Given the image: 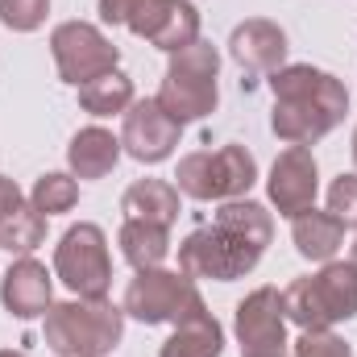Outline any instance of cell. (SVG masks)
<instances>
[{"mask_svg":"<svg viewBox=\"0 0 357 357\" xmlns=\"http://www.w3.org/2000/svg\"><path fill=\"white\" fill-rule=\"evenodd\" d=\"M270 91H274L270 129L287 146H316L349 112V91H345V84L337 75L312 67V63L278 67L270 75Z\"/></svg>","mask_w":357,"mask_h":357,"instance_id":"1","label":"cell"},{"mask_svg":"<svg viewBox=\"0 0 357 357\" xmlns=\"http://www.w3.org/2000/svg\"><path fill=\"white\" fill-rule=\"evenodd\" d=\"M46 349L59 357H108L125 337V307L108 299H67L46 312Z\"/></svg>","mask_w":357,"mask_h":357,"instance_id":"2","label":"cell"},{"mask_svg":"<svg viewBox=\"0 0 357 357\" xmlns=\"http://www.w3.org/2000/svg\"><path fill=\"white\" fill-rule=\"evenodd\" d=\"M287 320L299 328H333L357 316V266L354 262H324L320 274L295 278L282 291Z\"/></svg>","mask_w":357,"mask_h":357,"instance_id":"3","label":"cell"},{"mask_svg":"<svg viewBox=\"0 0 357 357\" xmlns=\"http://www.w3.org/2000/svg\"><path fill=\"white\" fill-rule=\"evenodd\" d=\"M216 75H220V54H216V46L204 42V38H195L191 46H183V50L171 54L167 79H162V88H158L154 100L175 116L178 125L204 121L208 112H216V100H220Z\"/></svg>","mask_w":357,"mask_h":357,"instance_id":"4","label":"cell"},{"mask_svg":"<svg viewBox=\"0 0 357 357\" xmlns=\"http://www.w3.org/2000/svg\"><path fill=\"white\" fill-rule=\"evenodd\" d=\"M258 183V162L245 146H220V150H195L183 154L175 171V187L187 199H241Z\"/></svg>","mask_w":357,"mask_h":357,"instance_id":"5","label":"cell"},{"mask_svg":"<svg viewBox=\"0 0 357 357\" xmlns=\"http://www.w3.org/2000/svg\"><path fill=\"white\" fill-rule=\"evenodd\" d=\"M262 245L225 229V225H208V229H195L187 233V241L178 245V270L187 278H212V282H233V278H245L250 270L262 262Z\"/></svg>","mask_w":357,"mask_h":357,"instance_id":"6","label":"cell"},{"mask_svg":"<svg viewBox=\"0 0 357 357\" xmlns=\"http://www.w3.org/2000/svg\"><path fill=\"white\" fill-rule=\"evenodd\" d=\"M125 316L142 324H183L187 316L204 312V295L183 270H137V278L125 291Z\"/></svg>","mask_w":357,"mask_h":357,"instance_id":"7","label":"cell"},{"mask_svg":"<svg viewBox=\"0 0 357 357\" xmlns=\"http://www.w3.org/2000/svg\"><path fill=\"white\" fill-rule=\"evenodd\" d=\"M54 274L75 291L79 299H108L112 287V258H108V237L100 225L79 220L63 233L54 245Z\"/></svg>","mask_w":357,"mask_h":357,"instance_id":"8","label":"cell"},{"mask_svg":"<svg viewBox=\"0 0 357 357\" xmlns=\"http://www.w3.org/2000/svg\"><path fill=\"white\" fill-rule=\"evenodd\" d=\"M50 54H54V67H59L63 84H71V88H84L96 75L116 71V63H121V50L91 21H63V25H54Z\"/></svg>","mask_w":357,"mask_h":357,"instance_id":"9","label":"cell"},{"mask_svg":"<svg viewBox=\"0 0 357 357\" xmlns=\"http://www.w3.org/2000/svg\"><path fill=\"white\" fill-rule=\"evenodd\" d=\"M233 333L241 357H287V307H282V291L278 287H258L237 303L233 316Z\"/></svg>","mask_w":357,"mask_h":357,"instance_id":"10","label":"cell"},{"mask_svg":"<svg viewBox=\"0 0 357 357\" xmlns=\"http://www.w3.org/2000/svg\"><path fill=\"white\" fill-rule=\"evenodd\" d=\"M178 133H183V125L158 100H133L125 112V125H121V150L129 158L154 167V162H167L175 154Z\"/></svg>","mask_w":357,"mask_h":357,"instance_id":"11","label":"cell"},{"mask_svg":"<svg viewBox=\"0 0 357 357\" xmlns=\"http://www.w3.org/2000/svg\"><path fill=\"white\" fill-rule=\"evenodd\" d=\"M125 25L150 46L175 54L199 38V8L191 0H137Z\"/></svg>","mask_w":357,"mask_h":357,"instance_id":"12","label":"cell"},{"mask_svg":"<svg viewBox=\"0 0 357 357\" xmlns=\"http://www.w3.org/2000/svg\"><path fill=\"white\" fill-rule=\"evenodd\" d=\"M316 191H320V171H316V154L312 146H287L266 178V195L278 216H299L307 208H316Z\"/></svg>","mask_w":357,"mask_h":357,"instance_id":"13","label":"cell"},{"mask_svg":"<svg viewBox=\"0 0 357 357\" xmlns=\"http://www.w3.org/2000/svg\"><path fill=\"white\" fill-rule=\"evenodd\" d=\"M50 270L42 266L38 258L21 254L13 266L4 270V282H0V303L8 316L17 320H33V316H46L50 312Z\"/></svg>","mask_w":357,"mask_h":357,"instance_id":"14","label":"cell"},{"mask_svg":"<svg viewBox=\"0 0 357 357\" xmlns=\"http://www.w3.org/2000/svg\"><path fill=\"white\" fill-rule=\"evenodd\" d=\"M46 241V216L21 195V187L0 175V250L8 254H33Z\"/></svg>","mask_w":357,"mask_h":357,"instance_id":"15","label":"cell"},{"mask_svg":"<svg viewBox=\"0 0 357 357\" xmlns=\"http://www.w3.org/2000/svg\"><path fill=\"white\" fill-rule=\"evenodd\" d=\"M229 50L245 71H270L274 75L282 67V59H287V33L266 17H250V21H241L233 29Z\"/></svg>","mask_w":357,"mask_h":357,"instance_id":"16","label":"cell"},{"mask_svg":"<svg viewBox=\"0 0 357 357\" xmlns=\"http://www.w3.org/2000/svg\"><path fill=\"white\" fill-rule=\"evenodd\" d=\"M121 212L125 220H150V225L171 229L178 220V187L167 178H137L121 195Z\"/></svg>","mask_w":357,"mask_h":357,"instance_id":"17","label":"cell"},{"mask_svg":"<svg viewBox=\"0 0 357 357\" xmlns=\"http://www.w3.org/2000/svg\"><path fill=\"white\" fill-rule=\"evenodd\" d=\"M291 237H295V250L307 258V262H333L337 250L345 245V225L333 216V212H299L291 216Z\"/></svg>","mask_w":357,"mask_h":357,"instance_id":"18","label":"cell"},{"mask_svg":"<svg viewBox=\"0 0 357 357\" xmlns=\"http://www.w3.org/2000/svg\"><path fill=\"white\" fill-rule=\"evenodd\" d=\"M67 162H71V175L75 178H104L121 162V137H112L100 125H88V129H79L71 137Z\"/></svg>","mask_w":357,"mask_h":357,"instance_id":"19","label":"cell"},{"mask_svg":"<svg viewBox=\"0 0 357 357\" xmlns=\"http://www.w3.org/2000/svg\"><path fill=\"white\" fill-rule=\"evenodd\" d=\"M225 349V328L216 324V316L204 307L195 316H187L183 324H175L171 341L162 345L158 357H220Z\"/></svg>","mask_w":357,"mask_h":357,"instance_id":"20","label":"cell"},{"mask_svg":"<svg viewBox=\"0 0 357 357\" xmlns=\"http://www.w3.org/2000/svg\"><path fill=\"white\" fill-rule=\"evenodd\" d=\"M121 254L133 270H154L171 254V229L150 220H125L121 225Z\"/></svg>","mask_w":357,"mask_h":357,"instance_id":"21","label":"cell"},{"mask_svg":"<svg viewBox=\"0 0 357 357\" xmlns=\"http://www.w3.org/2000/svg\"><path fill=\"white\" fill-rule=\"evenodd\" d=\"M79 104L91 116H116V112H129L133 104V79L121 75V71H108V75H96L91 84L79 88Z\"/></svg>","mask_w":357,"mask_h":357,"instance_id":"22","label":"cell"},{"mask_svg":"<svg viewBox=\"0 0 357 357\" xmlns=\"http://www.w3.org/2000/svg\"><path fill=\"white\" fill-rule=\"evenodd\" d=\"M75 199H79V183H75V175H59V171L42 175L38 183H33V191H29V204H33L42 216L71 212Z\"/></svg>","mask_w":357,"mask_h":357,"instance_id":"23","label":"cell"},{"mask_svg":"<svg viewBox=\"0 0 357 357\" xmlns=\"http://www.w3.org/2000/svg\"><path fill=\"white\" fill-rule=\"evenodd\" d=\"M50 13V0H0V25L13 33H33Z\"/></svg>","mask_w":357,"mask_h":357,"instance_id":"24","label":"cell"},{"mask_svg":"<svg viewBox=\"0 0 357 357\" xmlns=\"http://www.w3.org/2000/svg\"><path fill=\"white\" fill-rule=\"evenodd\" d=\"M291 357H354V349L333 328H303V337L291 345Z\"/></svg>","mask_w":357,"mask_h":357,"instance_id":"25","label":"cell"},{"mask_svg":"<svg viewBox=\"0 0 357 357\" xmlns=\"http://www.w3.org/2000/svg\"><path fill=\"white\" fill-rule=\"evenodd\" d=\"M328 212L345 225L357 229V175H337L328 187Z\"/></svg>","mask_w":357,"mask_h":357,"instance_id":"26","label":"cell"},{"mask_svg":"<svg viewBox=\"0 0 357 357\" xmlns=\"http://www.w3.org/2000/svg\"><path fill=\"white\" fill-rule=\"evenodd\" d=\"M133 4H137V0H100V17H104L108 25H125L129 13H133Z\"/></svg>","mask_w":357,"mask_h":357,"instance_id":"27","label":"cell"},{"mask_svg":"<svg viewBox=\"0 0 357 357\" xmlns=\"http://www.w3.org/2000/svg\"><path fill=\"white\" fill-rule=\"evenodd\" d=\"M0 357H29V354H21V349H0Z\"/></svg>","mask_w":357,"mask_h":357,"instance_id":"28","label":"cell"},{"mask_svg":"<svg viewBox=\"0 0 357 357\" xmlns=\"http://www.w3.org/2000/svg\"><path fill=\"white\" fill-rule=\"evenodd\" d=\"M354 167H357V129H354Z\"/></svg>","mask_w":357,"mask_h":357,"instance_id":"29","label":"cell"},{"mask_svg":"<svg viewBox=\"0 0 357 357\" xmlns=\"http://www.w3.org/2000/svg\"><path fill=\"white\" fill-rule=\"evenodd\" d=\"M349 262H354V266H357V241H354V258H349Z\"/></svg>","mask_w":357,"mask_h":357,"instance_id":"30","label":"cell"}]
</instances>
